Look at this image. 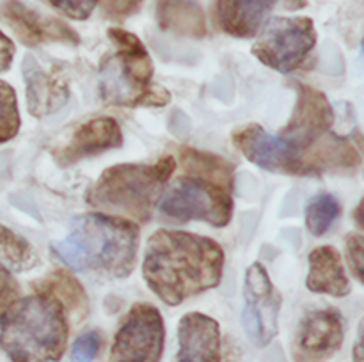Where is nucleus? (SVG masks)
Masks as SVG:
<instances>
[{
	"instance_id": "7ed1b4c3",
	"label": "nucleus",
	"mask_w": 364,
	"mask_h": 362,
	"mask_svg": "<svg viewBox=\"0 0 364 362\" xmlns=\"http://www.w3.org/2000/svg\"><path fill=\"white\" fill-rule=\"evenodd\" d=\"M68 336L66 309L50 295L16 298L0 316V346L13 362H59Z\"/></svg>"
},
{
	"instance_id": "c85d7f7f",
	"label": "nucleus",
	"mask_w": 364,
	"mask_h": 362,
	"mask_svg": "<svg viewBox=\"0 0 364 362\" xmlns=\"http://www.w3.org/2000/svg\"><path fill=\"white\" fill-rule=\"evenodd\" d=\"M16 298H20V286L14 280V277L11 275L9 270L0 266V309L4 311Z\"/></svg>"
},
{
	"instance_id": "7c9ffc66",
	"label": "nucleus",
	"mask_w": 364,
	"mask_h": 362,
	"mask_svg": "<svg viewBox=\"0 0 364 362\" xmlns=\"http://www.w3.org/2000/svg\"><path fill=\"white\" fill-rule=\"evenodd\" d=\"M352 357H354V362H364V319L361 322V325H359L358 339H355Z\"/></svg>"
},
{
	"instance_id": "473e14b6",
	"label": "nucleus",
	"mask_w": 364,
	"mask_h": 362,
	"mask_svg": "<svg viewBox=\"0 0 364 362\" xmlns=\"http://www.w3.org/2000/svg\"><path fill=\"white\" fill-rule=\"evenodd\" d=\"M355 142H358V151L359 153H363L364 155V135H361V133H355Z\"/></svg>"
},
{
	"instance_id": "0eeeda50",
	"label": "nucleus",
	"mask_w": 364,
	"mask_h": 362,
	"mask_svg": "<svg viewBox=\"0 0 364 362\" xmlns=\"http://www.w3.org/2000/svg\"><path fill=\"white\" fill-rule=\"evenodd\" d=\"M316 45L315 23L308 16H276L263 25L252 55L277 73L299 70Z\"/></svg>"
},
{
	"instance_id": "f3484780",
	"label": "nucleus",
	"mask_w": 364,
	"mask_h": 362,
	"mask_svg": "<svg viewBox=\"0 0 364 362\" xmlns=\"http://www.w3.org/2000/svg\"><path fill=\"white\" fill-rule=\"evenodd\" d=\"M277 0H217L215 18L220 31L238 39L258 34Z\"/></svg>"
},
{
	"instance_id": "f8f14e48",
	"label": "nucleus",
	"mask_w": 364,
	"mask_h": 362,
	"mask_svg": "<svg viewBox=\"0 0 364 362\" xmlns=\"http://www.w3.org/2000/svg\"><path fill=\"white\" fill-rule=\"evenodd\" d=\"M345 325L340 311L315 309L304 316L294 344L295 362H323L343 343Z\"/></svg>"
},
{
	"instance_id": "ddd939ff",
	"label": "nucleus",
	"mask_w": 364,
	"mask_h": 362,
	"mask_svg": "<svg viewBox=\"0 0 364 362\" xmlns=\"http://www.w3.org/2000/svg\"><path fill=\"white\" fill-rule=\"evenodd\" d=\"M0 18L27 46H38L52 41L71 43V45L80 43V38L70 25L57 18L39 14L38 11L21 4L20 0H6L0 6Z\"/></svg>"
},
{
	"instance_id": "c756f323",
	"label": "nucleus",
	"mask_w": 364,
	"mask_h": 362,
	"mask_svg": "<svg viewBox=\"0 0 364 362\" xmlns=\"http://www.w3.org/2000/svg\"><path fill=\"white\" fill-rule=\"evenodd\" d=\"M14 43L0 31V71H7L13 64Z\"/></svg>"
},
{
	"instance_id": "39448f33",
	"label": "nucleus",
	"mask_w": 364,
	"mask_h": 362,
	"mask_svg": "<svg viewBox=\"0 0 364 362\" xmlns=\"http://www.w3.org/2000/svg\"><path fill=\"white\" fill-rule=\"evenodd\" d=\"M176 160L162 156L156 163H119L103 170L91 190L87 202L105 215H123L146 224L153 215L156 201L162 197Z\"/></svg>"
},
{
	"instance_id": "2eb2a0df",
	"label": "nucleus",
	"mask_w": 364,
	"mask_h": 362,
	"mask_svg": "<svg viewBox=\"0 0 364 362\" xmlns=\"http://www.w3.org/2000/svg\"><path fill=\"white\" fill-rule=\"evenodd\" d=\"M176 362H220V327L203 312H187L178 325Z\"/></svg>"
},
{
	"instance_id": "2f4dec72",
	"label": "nucleus",
	"mask_w": 364,
	"mask_h": 362,
	"mask_svg": "<svg viewBox=\"0 0 364 362\" xmlns=\"http://www.w3.org/2000/svg\"><path fill=\"white\" fill-rule=\"evenodd\" d=\"M354 220L358 222L359 227H363V229H364V197L361 199V202L358 204V208H355Z\"/></svg>"
},
{
	"instance_id": "393cba45",
	"label": "nucleus",
	"mask_w": 364,
	"mask_h": 362,
	"mask_svg": "<svg viewBox=\"0 0 364 362\" xmlns=\"http://www.w3.org/2000/svg\"><path fill=\"white\" fill-rule=\"evenodd\" d=\"M43 2L71 20H87L100 0H43Z\"/></svg>"
},
{
	"instance_id": "4be33fe9",
	"label": "nucleus",
	"mask_w": 364,
	"mask_h": 362,
	"mask_svg": "<svg viewBox=\"0 0 364 362\" xmlns=\"http://www.w3.org/2000/svg\"><path fill=\"white\" fill-rule=\"evenodd\" d=\"M39 293L57 298L64 307L68 305V309H73V311L85 307V302H87L82 284L64 270H57L52 275L43 279L41 286H39Z\"/></svg>"
},
{
	"instance_id": "412c9836",
	"label": "nucleus",
	"mask_w": 364,
	"mask_h": 362,
	"mask_svg": "<svg viewBox=\"0 0 364 362\" xmlns=\"http://www.w3.org/2000/svg\"><path fill=\"white\" fill-rule=\"evenodd\" d=\"M38 263L39 258L32 245L0 224V266L9 272H27Z\"/></svg>"
},
{
	"instance_id": "9b49d317",
	"label": "nucleus",
	"mask_w": 364,
	"mask_h": 362,
	"mask_svg": "<svg viewBox=\"0 0 364 362\" xmlns=\"http://www.w3.org/2000/svg\"><path fill=\"white\" fill-rule=\"evenodd\" d=\"M294 89L297 92L294 114L287 126L281 130L279 137L301 151H306L313 144L322 141L327 133H331L334 112L327 96L318 89L309 87L301 82L294 84Z\"/></svg>"
},
{
	"instance_id": "72a5a7b5",
	"label": "nucleus",
	"mask_w": 364,
	"mask_h": 362,
	"mask_svg": "<svg viewBox=\"0 0 364 362\" xmlns=\"http://www.w3.org/2000/svg\"><path fill=\"white\" fill-rule=\"evenodd\" d=\"M361 50H363V53H364V38H363V43H361Z\"/></svg>"
},
{
	"instance_id": "a878e982",
	"label": "nucleus",
	"mask_w": 364,
	"mask_h": 362,
	"mask_svg": "<svg viewBox=\"0 0 364 362\" xmlns=\"http://www.w3.org/2000/svg\"><path fill=\"white\" fill-rule=\"evenodd\" d=\"M102 346V337L96 330H89L78 336L71 348V362H92V358L98 355Z\"/></svg>"
},
{
	"instance_id": "dca6fc26",
	"label": "nucleus",
	"mask_w": 364,
	"mask_h": 362,
	"mask_svg": "<svg viewBox=\"0 0 364 362\" xmlns=\"http://www.w3.org/2000/svg\"><path fill=\"white\" fill-rule=\"evenodd\" d=\"M23 78L27 85L28 112L36 117L55 112L70 98V89L53 73H46L32 55L23 59Z\"/></svg>"
},
{
	"instance_id": "6e6552de",
	"label": "nucleus",
	"mask_w": 364,
	"mask_h": 362,
	"mask_svg": "<svg viewBox=\"0 0 364 362\" xmlns=\"http://www.w3.org/2000/svg\"><path fill=\"white\" fill-rule=\"evenodd\" d=\"M166 329L159 309L151 304H134L121 322L109 362H160Z\"/></svg>"
},
{
	"instance_id": "5701e85b",
	"label": "nucleus",
	"mask_w": 364,
	"mask_h": 362,
	"mask_svg": "<svg viewBox=\"0 0 364 362\" xmlns=\"http://www.w3.org/2000/svg\"><path fill=\"white\" fill-rule=\"evenodd\" d=\"M341 213L340 201L331 194H318L306 206V227L313 236H323Z\"/></svg>"
},
{
	"instance_id": "f03ea898",
	"label": "nucleus",
	"mask_w": 364,
	"mask_h": 362,
	"mask_svg": "<svg viewBox=\"0 0 364 362\" xmlns=\"http://www.w3.org/2000/svg\"><path fill=\"white\" fill-rule=\"evenodd\" d=\"M137 247V224L105 213H84L71 220L70 234L52 243V252L75 272L123 279L134 272Z\"/></svg>"
},
{
	"instance_id": "20e7f679",
	"label": "nucleus",
	"mask_w": 364,
	"mask_h": 362,
	"mask_svg": "<svg viewBox=\"0 0 364 362\" xmlns=\"http://www.w3.org/2000/svg\"><path fill=\"white\" fill-rule=\"evenodd\" d=\"M107 35L114 45L100 62L98 92L105 105L164 106L171 102L169 91L153 82V60L141 39L119 27H110Z\"/></svg>"
},
{
	"instance_id": "1a4fd4ad",
	"label": "nucleus",
	"mask_w": 364,
	"mask_h": 362,
	"mask_svg": "<svg viewBox=\"0 0 364 362\" xmlns=\"http://www.w3.org/2000/svg\"><path fill=\"white\" fill-rule=\"evenodd\" d=\"M244 298L242 323L245 334L255 346L265 348L277 334L283 298L276 291L262 263H252L245 272Z\"/></svg>"
},
{
	"instance_id": "4468645a",
	"label": "nucleus",
	"mask_w": 364,
	"mask_h": 362,
	"mask_svg": "<svg viewBox=\"0 0 364 362\" xmlns=\"http://www.w3.org/2000/svg\"><path fill=\"white\" fill-rule=\"evenodd\" d=\"M121 146L123 133L117 121L110 116L92 117L75 128L70 141L55 151V160L60 167H70L80 160L102 155Z\"/></svg>"
},
{
	"instance_id": "6ab92c4d",
	"label": "nucleus",
	"mask_w": 364,
	"mask_h": 362,
	"mask_svg": "<svg viewBox=\"0 0 364 362\" xmlns=\"http://www.w3.org/2000/svg\"><path fill=\"white\" fill-rule=\"evenodd\" d=\"M156 21L162 31L185 38L201 39L208 34L205 13L194 0H156Z\"/></svg>"
},
{
	"instance_id": "9d476101",
	"label": "nucleus",
	"mask_w": 364,
	"mask_h": 362,
	"mask_svg": "<svg viewBox=\"0 0 364 362\" xmlns=\"http://www.w3.org/2000/svg\"><path fill=\"white\" fill-rule=\"evenodd\" d=\"M233 144L249 162L270 172L306 176L304 151L252 123L233 131Z\"/></svg>"
},
{
	"instance_id": "a211bd4d",
	"label": "nucleus",
	"mask_w": 364,
	"mask_h": 362,
	"mask_svg": "<svg viewBox=\"0 0 364 362\" xmlns=\"http://www.w3.org/2000/svg\"><path fill=\"white\" fill-rule=\"evenodd\" d=\"M309 272L306 286L313 293L347 297L350 293V280L345 273L340 252L331 245H322L309 252Z\"/></svg>"
},
{
	"instance_id": "423d86ee",
	"label": "nucleus",
	"mask_w": 364,
	"mask_h": 362,
	"mask_svg": "<svg viewBox=\"0 0 364 362\" xmlns=\"http://www.w3.org/2000/svg\"><path fill=\"white\" fill-rule=\"evenodd\" d=\"M159 209L178 222L203 220L213 227H226L233 216V199L228 188L185 176L167 185L159 199Z\"/></svg>"
},
{
	"instance_id": "f257e3e1",
	"label": "nucleus",
	"mask_w": 364,
	"mask_h": 362,
	"mask_svg": "<svg viewBox=\"0 0 364 362\" xmlns=\"http://www.w3.org/2000/svg\"><path fill=\"white\" fill-rule=\"evenodd\" d=\"M224 251L212 238L187 231L159 229L146 245L142 275L167 305L213 290L223 280Z\"/></svg>"
},
{
	"instance_id": "bb28decb",
	"label": "nucleus",
	"mask_w": 364,
	"mask_h": 362,
	"mask_svg": "<svg viewBox=\"0 0 364 362\" xmlns=\"http://www.w3.org/2000/svg\"><path fill=\"white\" fill-rule=\"evenodd\" d=\"M345 251H347V261L355 279L364 286V236L359 233L347 234L345 240Z\"/></svg>"
},
{
	"instance_id": "b1692460",
	"label": "nucleus",
	"mask_w": 364,
	"mask_h": 362,
	"mask_svg": "<svg viewBox=\"0 0 364 362\" xmlns=\"http://www.w3.org/2000/svg\"><path fill=\"white\" fill-rule=\"evenodd\" d=\"M20 130L16 92L9 84L0 80V144L16 137Z\"/></svg>"
},
{
	"instance_id": "cd10ccee",
	"label": "nucleus",
	"mask_w": 364,
	"mask_h": 362,
	"mask_svg": "<svg viewBox=\"0 0 364 362\" xmlns=\"http://www.w3.org/2000/svg\"><path fill=\"white\" fill-rule=\"evenodd\" d=\"M144 0H102V9L107 16L123 20L141 9Z\"/></svg>"
},
{
	"instance_id": "aec40b11",
	"label": "nucleus",
	"mask_w": 364,
	"mask_h": 362,
	"mask_svg": "<svg viewBox=\"0 0 364 362\" xmlns=\"http://www.w3.org/2000/svg\"><path fill=\"white\" fill-rule=\"evenodd\" d=\"M180 162L187 176L210 181L219 187L231 190L233 185V163L215 153L199 151V149L183 148L180 151Z\"/></svg>"
}]
</instances>
